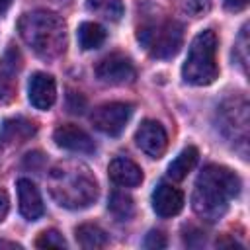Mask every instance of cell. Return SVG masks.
Returning a JSON list of instances; mask_svg holds the SVG:
<instances>
[{
	"mask_svg": "<svg viewBox=\"0 0 250 250\" xmlns=\"http://www.w3.org/2000/svg\"><path fill=\"white\" fill-rule=\"evenodd\" d=\"M223 4L229 12H240L248 6V0H223Z\"/></svg>",
	"mask_w": 250,
	"mask_h": 250,
	"instance_id": "cell-28",
	"label": "cell"
},
{
	"mask_svg": "<svg viewBox=\"0 0 250 250\" xmlns=\"http://www.w3.org/2000/svg\"><path fill=\"white\" fill-rule=\"evenodd\" d=\"M53 141L57 146L70 150V152H80V154H92L96 150V143L94 139L80 129L78 125L66 123V125H59L53 133Z\"/></svg>",
	"mask_w": 250,
	"mask_h": 250,
	"instance_id": "cell-10",
	"label": "cell"
},
{
	"mask_svg": "<svg viewBox=\"0 0 250 250\" xmlns=\"http://www.w3.org/2000/svg\"><path fill=\"white\" fill-rule=\"evenodd\" d=\"M86 8L94 14H100L102 18H105L109 21H119L125 12L121 0H88Z\"/></svg>",
	"mask_w": 250,
	"mask_h": 250,
	"instance_id": "cell-21",
	"label": "cell"
},
{
	"mask_svg": "<svg viewBox=\"0 0 250 250\" xmlns=\"http://www.w3.org/2000/svg\"><path fill=\"white\" fill-rule=\"evenodd\" d=\"M20 68L18 51L10 49L6 57L0 61V102H10L16 92V72Z\"/></svg>",
	"mask_w": 250,
	"mask_h": 250,
	"instance_id": "cell-16",
	"label": "cell"
},
{
	"mask_svg": "<svg viewBox=\"0 0 250 250\" xmlns=\"http://www.w3.org/2000/svg\"><path fill=\"white\" fill-rule=\"evenodd\" d=\"M137 39L154 59H172L182 47L184 27L174 20H166L139 27Z\"/></svg>",
	"mask_w": 250,
	"mask_h": 250,
	"instance_id": "cell-5",
	"label": "cell"
},
{
	"mask_svg": "<svg viewBox=\"0 0 250 250\" xmlns=\"http://www.w3.org/2000/svg\"><path fill=\"white\" fill-rule=\"evenodd\" d=\"M49 191L66 209H84L98 197V182L88 166L80 162H61L49 172Z\"/></svg>",
	"mask_w": 250,
	"mask_h": 250,
	"instance_id": "cell-3",
	"label": "cell"
},
{
	"mask_svg": "<svg viewBox=\"0 0 250 250\" xmlns=\"http://www.w3.org/2000/svg\"><path fill=\"white\" fill-rule=\"evenodd\" d=\"M10 4H12V0H0V12H6L10 8Z\"/></svg>",
	"mask_w": 250,
	"mask_h": 250,
	"instance_id": "cell-30",
	"label": "cell"
},
{
	"mask_svg": "<svg viewBox=\"0 0 250 250\" xmlns=\"http://www.w3.org/2000/svg\"><path fill=\"white\" fill-rule=\"evenodd\" d=\"M217 45H219V39L213 29H203L193 37L186 62L182 66V76L188 84L207 86L215 82V78L219 76Z\"/></svg>",
	"mask_w": 250,
	"mask_h": 250,
	"instance_id": "cell-4",
	"label": "cell"
},
{
	"mask_svg": "<svg viewBox=\"0 0 250 250\" xmlns=\"http://www.w3.org/2000/svg\"><path fill=\"white\" fill-rule=\"evenodd\" d=\"M197 158H199V150L195 146H186L170 164H168V178L180 182L184 180L191 170L193 166L197 164Z\"/></svg>",
	"mask_w": 250,
	"mask_h": 250,
	"instance_id": "cell-17",
	"label": "cell"
},
{
	"mask_svg": "<svg viewBox=\"0 0 250 250\" xmlns=\"http://www.w3.org/2000/svg\"><path fill=\"white\" fill-rule=\"evenodd\" d=\"M143 246L148 248V250H160V248H166V236H164L160 230H150V232L145 236Z\"/></svg>",
	"mask_w": 250,
	"mask_h": 250,
	"instance_id": "cell-24",
	"label": "cell"
},
{
	"mask_svg": "<svg viewBox=\"0 0 250 250\" xmlns=\"http://www.w3.org/2000/svg\"><path fill=\"white\" fill-rule=\"evenodd\" d=\"M221 133L227 139L238 141L242 146L248 143V104L244 98H234L229 105H223L221 109Z\"/></svg>",
	"mask_w": 250,
	"mask_h": 250,
	"instance_id": "cell-7",
	"label": "cell"
},
{
	"mask_svg": "<svg viewBox=\"0 0 250 250\" xmlns=\"http://www.w3.org/2000/svg\"><path fill=\"white\" fill-rule=\"evenodd\" d=\"M107 209L109 213L119 219V221H127L133 217V211H135V203H133V197L121 189H115L111 191L109 199H107Z\"/></svg>",
	"mask_w": 250,
	"mask_h": 250,
	"instance_id": "cell-20",
	"label": "cell"
},
{
	"mask_svg": "<svg viewBox=\"0 0 250 250\" xmlns=\"http://www.w3.org/2000/svg\"><path fill=\"white\" fill-rule=\"evenodd\" d=\"M152 209L162 219L174 217L184 209V193L172 184L162 182L152 191Z\"/></svg>",
	"mask_w": 250,
	"mask_h": 250,
	"instance_id": "cell-13",
	"label": "cell"
},
{
	"mask_svg": "<svg viewBox=\"0 0 250 250\" xmlns=\"http://www.w3.org/2000/svg\"><path fill=\"white\" fill-rule=\"evenodd\" d=\"M37 127L33 121L25 119V117H12V119H6L2 123V129H0V143L4 145H20V143H25L27 139H31L35 135Z\"/></svg>",
	"mask_w": 250,
	"mask_h": 250,
	"instance_id": "cell-15",
	"label": "cell"
},
{
	"mask_svg": "<svg viewBox=\"0 0 250 250\" xmlns=\"http://www.w3.org/2000/svg\"><path fill=\"white\" fill-rule=\"evenodd\" d=\"M35 246L37 248H66V240H64V236L59 230L49 229V230H43L37 236Z\"/></svg>",
	"mask_w": 250,
	"mask_h": 250,
	"instance_id": "cell-22",
	"label": "cell"
},
{
	"mask_svg": "<svg viewBox=\"0 0 250 250\" xmlns=\"http://www.w3.org/2000/svg\"><path fill=\"white\" fill-rule=\"evenodd\" d=\"M107 176L115 186L121 188H135L143 182L141 166L127 156H115L107 166Z\"/></svg>",
	"mask_w": 250,
	"mask_h": 250,
	"instance_id": "cell-14",
	"label": "cell"
},
{
	"mask_svg": "<svg viewBox=\"0 0 250 250\" xmlns=\"http://www.w3.org/2000/svg\"><path fill=\"white\" fill-rule=\"evenodd\" d=\"M238 53H242L240 64H242V68L246 70V27H242V33L238 35V45L234 47V55H238Z\"/></svg>",
	"mask_w": 250,
	"mask_h": 250,
	"instance_id": "cell-26",
	"label": "cell"
},
{
	"mask_svg": "<svg viewBox=\"0 0 250 250\" xmlns=\"http://www.w3.org/2000/svg\"><path fill=\"white\" fill-rule=\"evenodd\" d=\"M184 10L189 16L199 18L211 10V0H184Z\"/></svg>",
	"mask_w": 250,
	"mask_h": 250,
	"instance_id": "cell-23",
	"label": "cell"
},
{
	"mask_svg": "<svg viewBox=\"0 0 250 250\" xmlns=\"http://www.w3.org/2000/svg\"><path fill=\"white\" fill-rule=\"evenodd\" d=\"M8 211H10V197H8L6 189H2V188H0V223L6 219Z\"/></svg>",
	"mask_w": 250,
	"mask_h": 250,
	"instance_id": "cell-27",
	"label": "cell"
},
{
	"mask_svg": "<svg viewBox=\"0 0 250 250\" xmlns=\"http://www.w3.org/2000/svg\"><path fill=\"white\" fill-rule=\"evenodd\" d=\"M84 105H86V100L80 96V92H70L68 94V111L70 113H82L84 111Z\"/></svg>",
	"mask_w": 250,
	"mask_h": 250,
	"instance_id": "cell-25",
	"label": "cell"
},
{
	"mask_svg": "<svg viewBox=\"0 0 250 250\" xmlns=\"http://www.w3.org/2000/svg\"><path fill=\"white\" fill-rule=\"evenodd\" d=\"M16 189H18V209H20V215L23 219H27V221H37L43 215V211H45L39 188L31 180L20 178L18 184H16Z\"/></svg>",
	"mask_w": 250,
	"mask_h": 250,
	"instance_id": "cell-12",
	"label": "cell"
},
{
	"mask_svg": "<svg viewBox=\"0 0 250 250\" xmlns=\"http://www.w3.org/2000/svg\"><path fill=\"white\" fill-rule=\"evenodd\" d=\"M74 234H76V242L86 250H98L107 244V232L92 223H84L76 227Z\"/></svg>",
	"mask_w": 250,
	"mask_h": 250,
	"instance_id": "cell-18",
	"label": "cell"
},
{
	"mask_svg": "<svg viewBox=\"0 0 250 250\" xmlns=\"http://www.w3.org/2000/svg\"><path fill=\"white\" fill-rule=\"evenodd\" d=\"M94 72H96L100 82L111 84V86L131 82L135 78V66H133L131 59L121 55V53H111V55L104 57L96 64Z\"/></svg>",
	"mask_w": 250,
	"mask_h": 250,
	"instance_id": "cell-8",
	"label": "cell"
},
{
	"mask_svg": "<svg viewBox=\"0 0 250 250\" xmlns=\"http://www.w3.org/2000/svg\"><path fill=\"white\" fill-rule=\"evenodd\" d=\"M137 146L150 158H160L168 146V135L164 127L154 119H145L135 133Z\"/></svg>",
	"mask_w": 250,
	"mask_h": 250,
	"instance_id": "cell-9",
	"label": "cell"
},
{
	"mask_svg": "<svg viewBox=\"0 0 250 250\" xmlns=\"http://www.w3.org/2000/svg\"><path fill=\"white\" fill-rule=\"evenodd\" d=\"M131 113H133V105L131 104H125V102H109V104L98 105L94 109L90 121H92V125L100 133L109 135V137H117L125 129Z\"/></svg>",
	"mask_w": 250,
	"mask_h": 250,
	"instance_id": "cell-6",
	"label": "cell"
},
{
	"mask_svg": "<svg viewBox=\"0 0 250 250\" xmlns=\"http://www.w3.org/2000/svg\"><path fill=\"white\" fill-rule=\"evenodd\" d=\"M76 35H78V43H80V47L84 51L98 49L105 41V29L96 21H82L78 25Z\"/></svg>",
	"mask_w": 250,
	"mask_h": 250,
	"instance_id": "cell-19",
	"label": "cell"
},
{
	"mask_svg": "<svg viewBox=\"0 0 250 250\" xmlns=\"http://www.w3.org/2000/svg\"><path fill=\"white\" fill-rule=\"evenodd\" d=\"M27 98L29 104L35 109L47 111L53 107L55 100H57V84L55 78L47 72H35L29 78V86H27Z\"/></svg>",
	"mask_w": 250,
	"mask_h": 250,
	"instance_id": "cell-11",
	"label": "cell"
},
{
	"mask_svg": "<svg viewBox=\"0 0 250 250\" xmlns=\"http://www.w3.org/2000/svg\"><path fill=\"white\" fill-rule=\"evenodd\" d=\"M21 248V244H18V242H10V240H0V248Z\"/></svg>",
	"mask_w": 250,
	"mask_h": 250,
	"instance_id": "cell-29",
	"label": "cell"
},
{
	"mask_svg": "<svg viewBox=\"0 0 250 250\" xmlns=\"http://www.w3.org/2000/svg\"><path fill=\"white\" fill-rule=\"evenodd\" d=\"M18 31L23 43L45 61L59 59L66 51V25L55 12H25L18 20Z\"/></svg>",
	"mask_w": 250,
	"mask_h": 250,
	"instance_id": "cell-2",
	"label": "cell"
},
{
	"mask_svg": "<svg viewBox=\"0 0 250 250\" xmlns=\"http://www.w3.org/2000/svg\"><path fill=\"white\" fill-rule=\"evenodd\" d=\"M240 193V178L227 166L207 164L197 180L191 193V207L195 215L207 223L219 221L227 209L229 201Z\"/></svg>",
	"mask_w": 250,
	"mask_h": 250,
	"instance_id": "cell-1",
	"label": "cell"
}]
</instances>
